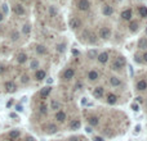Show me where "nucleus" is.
I'll return each mask as SVG.
<instances>
[{
  "label": "nucleus",
  "instance_id": "nucleus-23",
  "mask_svg": "<svg viewBox=\"0 0 147 141\" xmlns=\"http://www.w3.org/2000/svg\"><path fill=\"white\" fill-rule=\"evenodd\" d=\"M88 121H89V124H90V126H98V123H99V119H98L97 117H90Z\"/></svg>",
  "mask_w": 147,
  "mask_h": 141
},
{
  "label": "nucleus",
  "instance_id": "nucleus-8",
  "mask_svg": "<svg viewBox=\"0 0 147 141\" xmlns=\"http://www.w3.org/2000/svg\"><path fill=\"white\" fill-rule=\"evenodd\" d=\"M5 89H7V91L13 92V91H16V85H14L13 82L8 81V82H5Z\"/></svg>",
  "mask_w": 147,
  "mask_h": 141
},
{
  "label": "nucleus",
  "instance_id": "nucleus-9",
  "mask_svg": "<svg viewBox=\"0 0 147 141\" xmlns=\"http://www.w3.org/2000/svg\"><path fill=\"white\" fill-rule=\"evenodd\" d=\"M50 91H52V87H49V86H48V87H44L42 91H40V96H42V99H45V98L49 95V92H50Z\"/></svg>",
  "mask_w": 147,
  "mask_h": 141
},
{
  "label": "nucleus",
  "instance_id": "nucleus-42",
  "mask_svg": "<svg viewBox=\"0 0 147 141\" xmlns=\"http://www.w3.org/2000/svg\"><path fill=\"white\" fill-rule=\"evenodd\" d=\"M94 141H105V140L101 139V137H94Z\"/></svg>",
  "mask_w": 147,
  "mask_h": 141
},
{
  "label": "nucleus",
  "instance_id": "nucleus-14",
  "mask_svg": "<svg viewBox=\"0 0 147 141\" xmlns=\"http://www.w3.org/2000/svg\"><path fill=\"white\" fill-rule=\"evenodd\" d=\"M138 48L139 49H142V50H145V49H147V39H141V40L138 41Z\"/></svg>",
  "mask_w": 147,
  "mask_h": 141
},
{
  "label": "nucleus",
  "instance_id": "nucleus-35",
  "mask_svg": "<svg viewBox=\"0 0 147 141\" xmlns=\"http://www.w3.org/2000/svg\"><path fill=\"white\" fill-rule=\"evenodd\" d=\"M116 62H119V63H120L121 65H124V64H125V59H124L123 57H119V58L116 59Z\"/></svg>",
  "mask_w": 147,
  "mask_h": 141
},
{
  "label": "nucleus",
  "instance_id": "nucleus-46",
  "mask_svg": "<svg viewBox=\"0 0 147 141\" xmlns=\"http://www.w3.org/2000/svg\"><path fill=\"white\" fill-rule=\"evenodd\" d=\"M143 59H145V62H147V53H145V55H143Z\"/></svg>",
  "mask_w": 147,
  "mask_h": 141
},
{
  "label": "nucleus",
  "instance_id": "nucleus-39",
  "mask_svg": "<svg viewBox=\"0 0 147 141\" xmlns=\"http://www.w3.org/2000/svg\"><path fill=\"white\" fill-rule=\"evenodd\" d=\"M132 108H133V110H136V112L138 110V105H137V104H133V105H132Z\"/></svg>",
  "mask_w": 147,
  "mask_h": 141
},
{
  "label": "nucleus",
  "instance_id": "nucleus-19",
  "mask_svg": "<svg viewBox=\"0 0 147 141\" xmlns=\"http://www.w3.org/2000/svg\"><path fill=\"white\" fill-rule=\"evenodd\" d=\"M17 61H18V63H25V62L27 61V55L25 53H20L17 55Z\"/></svg>",
  "mask_w": 147,
  "mask_h": 141
},
{
  "label": "nucleus",
  "instance_id": "nucleus-7",
  "mask_svg": "<svg viewBox=\"0 0 147 141\" xmlns=\"http://www.w3.org/2000/svg\"><path fill=\"white\" fill-rule=\"evenodd\" d=\"M56 119H57L58 122H64V119H66V114H64V112L58 110V112L56 113Z\"/></svg>",
  "mask_w": 147,
  "mask_h": 141
},
{
  "label": "nucleus",
  "instance_id": "nucleus-49",
  "mask_svg": "<svg viewBox=\"0 0 147 141\" xmlns=\"http://www.w3.org/2000/svg\"><path fill=\"white\" fill-rule=\"evenodd\" d=\"M3 71H4V68H3V67H0V73H3Z\"/></svg>",
  "mask_w": 147,
  "mask_h": 141
},
{
  "label": "nucleus",
  "instance_id": "nucleus-15",
  "mask_svg": "<svg viewBox=\"0 0 147 141\" xmlns=\"http://www.w3.org/2000/svg\"><path fill=\"white\" fill-rule=\"evenodd\" d=\"M88 78L90 81H96L98 78V72H96V71H90L89 73H88Z\"/></svg>",
  "mask_w": 147,
  "mask_h": 141
},
{
  "label": "nucleus",
  "instance_id": "nucleus-38",
  "mask_svg": "<svg viewBox=\"0 0 147 141\" xmlns=\"http://www.w3.org/2000/svg\"><path fill=\"white\" fill-rule=\"evenodd\" d=\"M136 100L138 101V103H143V98L142 96H138V98H136Z\"/></svg>",
  "mask_w": 147,
  "mask_h": 141
},
{
  "label": "nucleus",
  "instance_id": "nucleus-16",
  "mask_svg": "<svg viewBox=\"0 0 147 141\" xmlns=\"http://www.w3.org/2000/svg\"><path fill=\"white\" fill-rule=\"evenodd\" d=\"M121 17H123V19L129 21L130 18H132V10H130V9H128V10H124V12L121 13Z\"/></svg>",
  "mask_w": 147,
  "mask_h": 141
},
{
  "label": "nucleus",
  "instance_id": "nucleus-43",
  "mask_svg": "<svg viewBox=\"0 0 147 141\" xmlns=\"http://www.w3.org/2000/svg\"><path fill=\"white\" fill-rule=\"evenodd\" d=\"M72 54H74V55H79V51H78V50H72Z\"/></svg>",
  "mask_w": 147,
  "mask_h": 141
},
{
  "label": "nucleus",
  "instance_id": "nucleus-10",
  "mask_svg": "<svg viewBox=\"0 0 147 141\" xmlns=\"http://www.w3.org/2000/svg\"><path fill=\"white\" fill-rule=\"evenodd\" d=\"M80 24H81V22L78 19V18H72V19L70 21V26H71L72 28H79Z\"/></svg>",
  "mask_w": 147,
  "mask_h": 141
},
{
  "label": "nucleus",
  "instance_id": "nucleus-40",
  "mask_svg": "<svg viewBox=\"0 0 147 141\" xmlns=\"http://www.w3.org/2000/svg\"><path fill=\"white\" fill-rule=\"evenodd\" d=\"M3 10H4V13H7V12H8V6H7L5 4L3 5Z\"/></svg>",
  "mask_w": 147,
  "mask_h": 141
},
{
  "label": "nucleus",
  "instance_id": "nucleus-28",
  "mask_svg": "<svg viewBox=\"0 0 147 141\" xmlns=\"http://www.w3.org/2000/svg\"><path fill=\"white\" fill-rule=\"evenodd\" d=\"M121 64L119 63V62H114L112 63V69H115V71H117V69H121Z\"/></svg>",
  "mask_w": 147,
  "mask_h": 141
},
{
  "label": "nucleus",
  "instance_id": "nucleus-51",
  "mask_svg": "<svg viewBox=\"0 0 147 141\" xmlns=\"http://www.w3.org/2000/svg\"><path fill=\"white\" fill-rule=\"evenodd\" d=\"M146 33H147V28H146Z\"/></svg>",
  "mask_w": 147,
  "mask_h": 141
},
{
  "label": "nucleus",
  "instance_id": "nucleus-37",
  "mask_svg": "<svg viewBox=\"0 0 147 141\" xmlns=\"http://www.w3.org/2000/svg\"><path fill=\"white\" fill-rule=\"evenodd\" d=\"M40 112H42L43 114L46 113V106H45V105H42V106H40Z\"/></svg>",
  "mask_w": 147,
  "mask_h": 141
},
{
  "label": "nucleus",
  "instance_id": "nucleus-34",
  "mask_svg": "<svg viewBox=\"0 0 147 141\" xmlns=\"http://www.w3.org/2000/svg\"><path fill=\"white\" fill-rule=\"evenodd\" d=\"M18 37H20V33H18V32H13V33H12V40L13 41L18 40Z\"/></svg>",
  "mask_w": 147,
  "mask_h": 141
},
{
  "label": "nucleus",
  "instance_id": "nucleus-48",
  "mask_svg": "<svg viewBox=\"0 0 147 141\" xmlns=\"http://www.w3.org/2000/svg\"><path fill=\"white\" fill-rule=\"evenodd\" d=\"M79 87H81V83L79 82V83H76V89H79Z\"/></svg>",
  "mask_w": 147,
  "mask_h": 141
},
{
  "label": "nucleus",
  "instance_id": "nucleus-50",
  "mask_svg": "<svg viewBox=\"0 0 147 141\" xmlns=\"http://www.w3.org/2000/svg\"><path fill=\"white\" fill-rule=\"evenodd\" d=\"M1 21H3V14L0 13V22H1Z\"/></svg>",
  "mask_w": 147,
  "mask_h": 141
},
{
  "label": "nucleus",
  "instance_id": "nucleus-20",
  "mask_svg": "<svg viewBox=\"0 0 147 141\" xmlns=\"http://www.w3.org/2000/svg\"><path fill=\"white\" fill-rule=\"evenodd\" d=\"M35 50H36L38 54H45V53H46V48L43 46V45H38V46L35 48Z\"/></svg>",
  "mask_w": 147,
  "mask_h": 141
},
{
  "label": "nucleus",
  "instance_id": "nucleus-36",
  "mask_svg": "<svg viewBox=\"0 0 147 141\" xmlns=\"http://www.w3.org/2000/svg\"><path fill=\"white\" fill-rule=\"evenodd\" d=\"M22 82H23V83H27V82H28V76H27V75L22 76Z\"/></svg>",
  "mask_w": 147,
  "mask_h": 141
},
{
  "label": "nucleus",
  "instance_id": "nucleus-4",
  "mask_svg": "<svg viewBox=\"0 0 147 141\" xmlns=\"http://www.w3.org/2000/svg\"><path fill=\"white\" fill-rule=\"evenodd\" d=\"M13 12H14L16 14H18V16H23V14H25V9H23V6H22L21 4L14 5V6H13Z\"/></svg>",
  "mask_w": 147,
  "mask_h": 141
},
{
  "label": "nucleus",
  "instance_id": "nucleus-11",
  "mask_svg": "<svg viewBox=\"0 0 147 141\" xmlns=\"http://www.w3.org/2000/svg\"><path fill=\"white\" fill-rule=\"evenodd\" d=\"M57 130H58V127H57L54 123H49V124L46 126V131H48L49 133H54Z\"/></svg>",
  "mask_w": 147,
  "mask_h": 141
},
{
  "label": "nucleus",
  "instance_id": "nucleus-27",
  "mask_svg": "<svg viewBox=\"0 0 147 141\" xmlns=\"http://www.w3.org/2000/svg\"><path fill=\"white\" fill-rule=\"evenodd\" d=\"M130 30L132 31H137V28H138V22L137 21H133V22H130Z\"/></svg>",
  "mask_w": 147,
  "mask_h": 141
},
{
  "label": "nucleus",
  "instance_id": "nucleus-25",
  "mask_svg": "<svg viewBox=\"0 0 147 141\" xmlns=\"http://www.w3.org/2000/svg\"><path fill=\"white\" fill-rule=\"evenodd\" d=\"M138 13H139L141 17H147V6H141Z\"/></svg>",
  "mask_w": 147,
  "mask_h": 141
},
{
  "label": "nucleus",
  "instance_id": "nucleus-47",
  "mask_svg": "<svg viewBox=\"0 0 147 141\" xmlns=\"http://www.w3.org/2000/svg\"><path fill=\"white\" fill-rule=\"evenodd\" d=\"M50 14H52V16L54 14V9H53V8H50Z\"/></svg>",
  "mask_w": 147,
  "mask_h": 141
},
{
  "label": "nucleus",
  "instance_id": "nucleus-13",
  "mask_svg": "<svg viewBox=\"0 0 147 141\" xmlns=\"http://www.w3.org/2000/svg\"><path fill=\"white\" fill-rule=\"evenodd\" d=\"M35 78L38 81H42L45 78V72L44 71H36L35 72Z\"/></svg>",
  "mask_w": 147,
  "mask_h": 141
},
{
  "label": "nucleus",
  "instance_id": "nucleus-24",
  "mask_svg": "<svg viewBox=\"0 0 147 141\" xmlns=\"http://www.w3.org/2000/svg\"><path fill=\"white\" fill-rule=\"evenodd\" d=\"M97 55H98V51L97 50H89L88 51V58H90V59L97 58Z\"/></svg>",
  "mask_w": 147,
  "mask_h": 141
},
{
  "label": "nucleus",
  "instance_id": "nucleus-5",
  "mask_svg": "<svg viewBox=\"0 0 147 141\" xmlns=\"http://www.w3.org/2000/svg\"><path fill=\"white\" fill-rule=\"evenodd\" d=\"M97 58H98V62H101V63H106V62L108 61V53H107V51H103V53L98 54V55H97Z\"/></svg>",
  "mask_w": 147,
  "mask_h": 141
},
{
  "label": "nucleus",
  "instance_id": "nucleus-3",
  "mask_svg": "<svg viewBox=\"0 0 147 141\" xmlns=\"http://www.w3.org/2000/svg\"><path fill=\"white\" fill-rule=\"evenodd\" d=\"M74 75H75V71L72 68H67L63 73V77H64V80H71L74 77Z\"/></svg>",
  "mask_w": 147,
  "mask_h": 141
},
{
  "label": "nucleus",
  "instance_id": "nucleus-41",
  "mask_svg": "<svg viewBox=\"0 0 147 141\" xmlns=\"http://www.w3.org/2000/svg\"><path fill=\"white\" fill-rule=\"evenodd\" d=\"M16 109H17L18 112H21V110H22V106H21V105H17V106H16Z\"/></svg>",
  "mask_w": 147,
  "mask_h": 141
},
{
  "label": "nucleus",
  "instance_id": "nucleus-26",
  "mask_svg": "<svg viewBox=\"0 0 147 141\" xmlns=\"http://www.w3.org/2000/svg\"><path fill=\"white\" fill-rule=\"evenodd\" d=\"M112 12H114V10H112L111 6H105V8H103V14H105V16H111Z\"/></svg>",
  "mask_w": 147,
  "mask_h": 141
},
{
  "label": "nucleus",
  "instance_id": "nucleus-29",
  "mask_svg": "<svg viewBox=\"0 0 147 141\" xmlns=\"http://www.w3.org/2000/svg\"><path fill=\"white\" fill-rule=\"evenodd\" d=\"M52 109H54V110H57V109H60V103L56 100L52 101Z\"/></svg>",
  "mask_w": 147,
  "mask_h": 141
},
{
  "label": "nucleus",
  "instance_id": "nucleus-12",
  "mask_svg": "<svg viewBox=\"0 0 147 141\" xmlns=\"http://www.w3.org/2000/svg\"><path fill=\"white\" fill-rule=\"evenodd\" d=\"M117 100V96L115 95V94H108L107 95V103L108 104H115Z\"/></svg>",
  "mask_w": 147,
  "mask_h": 141
},
{
  "label": "nucleus",
  "instance_id": "nucleus-45",
  "mask_svg": "<svg viewBox=\"0 0 147 141\" xmlns=\"http://www.w3.org/2000/svg\"><path fill=\"white\" fill-rule=\"evenodd\" d=\"M70 141H78V137H71Z\"/></svg>",
  "mask_w": 147,
  "mask_h": 141
},
{
  "label": "nucleus",
  "instance_id": "nucleus-22",
  "mask_svg": "<svg viewBox=\"0 0 147 141\" xmlns=\"http://www.w3.org/2000/svg\"><path fill=\"white\" fill-rule=\"evenodd\" d=\"M102 95H103V87H97L94 90V96L96 98H101Z\"/></svg>",
  "mask_w": 147,
  "mask_h": 141
},
{
  "label": "nucleus",
  "instance_id": "nucleus-18",
  "mask_svg": "<svg viewBox=\"0 0 147 141\" xmlns=\"http://www.w3.org/2000/svg\"><path fill=\"white\" fill-rule=\"evenodd\" d=\"M137 89H138V90H146L147 89V82L145 80H141L138 83H137Z\"/></svg>",
  "mask_w": 147,
  "mask_h": 141
},
{
  "label": "nucleus",
  "instance_id": "nucleus-33",
  "mask_svg": "<svg viewBox=\"0 0 147 141\" xmlns=\"http://www.w3.org/2000/svg\"><path fill=\"white\" fill-rule=\"evenodd\" d=\"M22 31H23V33H26V35H27V33H30V26H28V24H25Z\"/></svg>",
  "mask_w": 147,
  "mask_h": 141
},
{
  "label": "nucleus",
  "instance_id": "nucleus-32",
  "mask_svg": "<svg viewBox=\"0 0 147 141\" xmlns=\"http://www.w3.org/2000/svg\"><path fill=\"white\" fill-rule=\"evenodd\" d=\"M38 67H39V62H38V61H32V62H31V68H32V69H36Z\"/></svg>",
  "mask_w": 147,
  "mask_h": 141
},
{
  "label": "nucleus",
  "instance_id": "nucleus-6",
  "mask_svg": "<svg viewBox=\"0 0 147 141\" xmlns=\"http://www.w3.org/2000/svg\"><path fill=\"white\" fill-rule=\"evenodd\" d=\"M8 137H9V140H16V139H18V137H20V131H18V130L10 131L9 135H8Z\"/></svg>",
  "mask_w": 147,
  "mask_h": 141
},
{
  "label": "nucleus",
  "instance_id": "nucleus-1",
  "mask_svg": "<svg viewBox=\"0 0 147 141\" xmlns=\"http://www.w3.org/2000/svg\"><path fill=\"white\" fill-rule=\"evenodd\" d=\"M110 35H111L110 28H107V27H102V28L99 30V37H102V39H108V37H110Z\"/></svg>",
  "mask_w": 147,
  "mask_h": 141
},
{
  "label": "nucleus",
  "instance_id": "nucleus-30",
  "mask_svg": "<svg viewBox=\"0 0 147 141\" xmlns=\"http://www.w3.org/2000/svg\"><path fill=\"white\" fill-rule=\"evenodd\" d=\"M89 36H90V37H89V42H90V44H94V42H96V35H94V33H89Z\"/></svg>",
  "mask_w": 147,
  "mask_h": 141
},
{
  "label": "nucleus",
  "instance_id": "nucleus-17",
  "mask_svg": "<svg viewBox=\"0 0 147 141\" xmlns=\"http://www.w3.org/2000/svg\"><path fill=\"white\" fill-rule=\"evenodd\" d=\"M79 127H80V121H78V119L71 121V123H70V128L71 130H78Z\"/></svg>",
  "mask_w": 147,
  "mask_h": 141
},
{
  "label": "nucleus",
  "instance_id": "nucleus-44",
  "mask_svg": "<svg viewBox=\"0 0 147 141\" xmlns=\"http://www.w3.org/2000/svg\"><path fill=\"white\" fill-rule=\"evenodd\" d=\"M25 141H35V140H34L32 137H27V139H26V140H25Z\"/></svg>",
  "mask_w": 147,
  "mask_h": 141
},
{
  "label": "nucleus",
  "instance_id": "nucleus-31",
  "mask_svg": "<svg viewBox=\"0 0 147 141\" xmlns=\"http://www.w3.org/2000/svg\"><path fill=\"white\" fill-rule=\"evenodd\" d=\"M57 50H58L60 53H63V51H64V44H58V45H57Z\"/></svg>",
  "mask_w": 147,
  "mask_h": 141
},
{
  "label": "nucleus",
  "instance_id": "nucleus-2",
  "mask_svg": "<svg viewBox=\"0 0 147 141\" xmlns=\"http://www.w3.org/2000/svg\"><path fill=\"white\" fill-rule=\"evenodd\" d=\"M78 6H79V9H80V10H88V9H89V6H90V4H89V1H88V0H79Z\"/></svg>",
  "mask_w": 147,
  "mask_h": 141
},
{
  "label": "nucleus",
  "instance_id": "nucleus-21",
  "mask_svg": "<svg viewBox=\"0 0 147 141\" xmlns=\"http://www.w3.org/2000/svg\"><path fill=\"white\" fill-rule=\"evenodd\" d=\"M110 82H111L112 86H120V85H121V81L119 80L117 77H111V78H110Z\"/></svg>",
  "mask_w": 147,
  "mask_h": 141
}]
</instances>
